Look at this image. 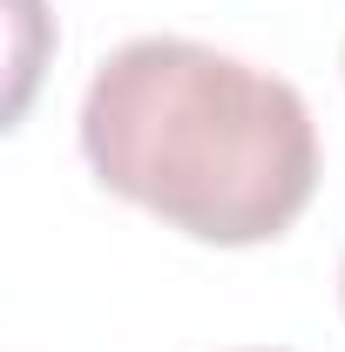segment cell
<instances>
[{"instance_id": "cell-1", "label": "cell", "mask_w": 345, "mask_h": 352, "mask_svg": "<svg viewBox=\"0 0 345 352\" xmlns=\"http://www.w3.org/2000/svg\"><path fill=\"white\" fill-rule=\"evenodd\" d=\"M82 156L102 190L197 244H264L318 190V129L285 75L183 34L115 47L82 95Z\"/></svg>"}, {"instance_id": "cell-2", "label": "cell", "mask_w": 345, "mask_h": 352, "mask_svg": "<svg viewBox=\"0 0 345 352\" xmlns=\"http://www.w3.org/2000/svg\"><path fill=\"white\" fill-rule=\"evenodd\" d=\"M339 305H345V264H339Z\"/></svg>"}]
</instances>
